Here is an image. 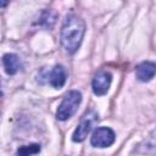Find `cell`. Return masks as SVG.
Returning <instances> with one entry per match:
<instances>
[{"label": "cell", "mask_w": 156, "mask_h": 156, "mask_svg": "<svg viewBox=\"0 0 156 156\" xmlns=\"http://www.w3.org/2000/svg\"><path fill=\"white\" fill-rule=\"evenodd\" d=\"M99 121V115L95 110H88L83 117L80 118V122L78 123L77 128L74 129L73 132V135H72V140L74 143H82L87 136L88 134L91 132L93 127L98 123Z\"/></svg>", "instance_id": "obj_4"}, {"label": "cell", "mask_w": 156, "mask_h": 156, "mask_svg": "<svg viewBox=\"0 0 156 156\" xmlns=\"http://www.w3.org/2000/svg\"><path fill=\"white\" fill-rule=\"evenodd\" d=\"M67 71L62 65L54 66L50 71L46 67L40 68L37 74V82L39 84H50L55 89H60L66 84Z\"/></svg>", "instance_id": "obj_2"}, {"label": "cell", "mask_w": 156, "mask_h": 156, "mask_svg": "<svg viewBox=\"0 0 156 156\" xmlns=\"http://www.w3.org/2000/svg\"><path fill=\"white\" fill-rule=\"evenodd\" d=\"M56 18H57L56 12H54V11H44L41 17H40V20H39V24L45 26L46 28H51L54 26Z\"/></svg>", "instance_id": "obj_10"}, {"label": "cell", "mask_w": 156, "mask_h": 156, "mask_svg": "<svg viewBox=\"0 0 156 156\" xmlns=\"http://www.w3.org/2000/svg\"><path fill=\"white\" fill-rule=\"evenodd\" d=\"M133 154L138 155H156V128L140 143L138 144Z\"/></svg>", "instance_id": "obj_7"}, {"label": "cell", "mask_w": 156, "mask_h": 156, "mask_svg": "<svg viewBox=\"0 0 156 156\" xmlns=\"http://www.w3.org/2000/svg\"><path fill=\"white\" fill-rule=\"evenodd\" d=\"M135 76L140 82H150L156 76V62L143 61L136 66Z\"/></svg>", "instance_id": "obj_8"}, {"label": "cell", "mask_w": 156, "mask_h": 156, "mask_svg": "<svg viewBox=\"0 0 156 156\" xmlns=\"http://www.w3.org/2000/svg\"><path fill=\"white\" fill-rule=\"evenodd\" d=\"M115 140H116V134L108 127H98L90 136L91 146L100 149L111 146L115 143Z\"/></svg>", "instance_id": "obj_5"}, {"label": "cell", "mask_w": 156, "mask_h": 156, "mask_svg": "<svg viewBox=\"0 0 156 156\" xmlns=\"http://www.w3.org/2000/svg\"><path fill=\"white\" fill-rule=\"evenodd\" d=\"M82 102V94L78 90H71L68 91L61 104L57 107L56 111V118L58 121H67L77 111Z\"/></svg>", "instance_id": "obj_3"}, {"label": "cell", "mask_w": 156, "mask_h": 156, "mask_svg": "<svg viewBox=\"0 0 156 156\" xmlns=\"http://www.w3.org/2000/svg\"><path fill=\"white\" fill-rule=\"evenodd\" d=\"M85 34V23L77 15H67L61 28V44L68 54H74L80 48Z\"/></svg>", "instance_id": "obj_1"}, {"label": "cell", "mask_w": 156, "mask_h": 156, "mask_svg": "<svg viewBox=\"0 0 156 156\" xmlns=\"http://www.w3.org/2000/svg\"><path fill=\"white\" fill-rule=\"evenodd\" d=\"M2 65L9 76H13L22 69V61L16 54H5L2 56Z\"/></svg>", "instance_id": "obj_9"}, {"label": "cell", "mask_w": 156, "mask_h": 156, "mask_svg": "<svg viewBox=\"0 0 156 156\" xmlns=\"http://www.w3.org/2000/svg\"><path fill=\"white\" fill-rule=\"evenodd\" d=\"M39 152H40V145L39 144L23 145L16 151L17 155H35V154H39Z\"/></svg>", "instance_id": "obj_11"}, {"label": "cell", "mask_w": 156, "mask_h": 156, "mask_svg": "<svg viewBox=\"0 0 156 156\" xmlns=\"http://www.w3.org/2000/svg\"><path fill=\"white\" fill-rule=\"evenodd\" d=\"M112 82V74L111 72H108L107 69H100L95 73L93 80H91V88H93V93L98 96H102L105 95L111 85Z\"/></svg>", "instance_id": "obj_6"}, {"label": "cell", "mask_w": 156, "mask_h": 156, "mask_svg": "<svg viewBox=\"0 0 156 156\" xmlns=\"http://www.w3.org/2000/svg\"><path fill=\"white\" fill-rule=\"evenodd\" d=\"M1 2H2V4H1V7L4 9V7L6 6V4H7V0H1Z\"/></svg>", "instance_id": "obj_12"}]
</instances>
